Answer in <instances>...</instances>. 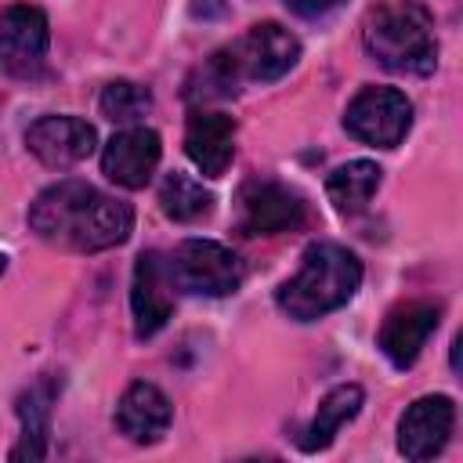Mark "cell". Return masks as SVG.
Instances as JSON below:
<instances>
[{
	"instance_id": "d6986e66",
	"label": "cell",
	"mask_w": 463,
	"mask_h": 463,
	"mask_svg": "<svg viewBox=\"0 0 463 463\" xmlns=\"http://www.w3.org/2000/svg\"><path fill=\"white\" fill-rule=\"evenodd\" d=\"M159 206H163V213L170 221L188 224V221H199V217H206L213 210V195L195 177L174 170V174H166V181L159 188Z\"/></svg>"
},
{
	"instance_id": "5b68a950",
	"label": "cell",
	"mask_w": 463,
	"mask_h": 463,
	"mask_svg": "<svg viewBox=\"0 0 463 463\" xmlns=\"http://www.w3.org/2000/svg\"><path fill=\"white\" fill-rule=\"evenodd\" d=\"M166 264H170L174 286L184 293H195V297L235 293L242 286V275H246L242 260L213 239H184Z\"/></svg>"
},
{
	"instance_id": "8992f818",
	"label": "cell",
	"mask_w": 463,
	"mask_h": 463,
	"mask_svg": "<svg viewBox=\"0 0 463 463\" xmlns=\"http://www.w3.org/2000/svg\"><path fill=\"white\" fill-rule=\"evenodd\" d=\"M344 127L351 137L376 145V148H394L412 127V101L394 90V87H365L344 112Z\"/></svg>"
},
{
	"instance_id": "9c48e42d",
	"label": "cell",
	"mask_w": 463,
	"mask_h": 463,
	"mask_svg": "<svg viewBox=\"0 0 463 463\" xmlns=\"http://www.w3.org/2000/svg\"><path fill=\"white\" fill-rule=\"evenodd\" d=\"M130 311H134V333L137 336H156L166 318L174 315V279L170 264L163 253L145 250L134 264V282H130Z\"/></svg>"
},
{
	"instance_id": "5bb4252c",
	"label": "cell",
	"mask_w": 463,
	"mask_h": 463,
	"mask_svg": "<svg viewBox=\"0 0 463 463\" xmlns=\"http://www.w3.org/2000/svg\"><path fill=\"white\" fill-rule=\"evenodd\" d=\"M184 152L199 174L221 177L235 156V119L224 112H195L184 127Z\"/></svg>"
},
{
	"instance_id": "6da1fadb",
	"label": "cell",
	"mask_w": 463,
	"mask_h": 463,
	"mask_svg": "<svg viewBox=\"0 0 463 463\" xmlns=\"http://www.w3.org/2000/svg\"><path fill=\"white\" fill-rule=\"evenodd\" d=\"M29 228L61 250L98 253L127 242L134 228V210L87 181H58L43 188L29 206Z\"/></svg>"
},
{
	"instance_id": "ba28073f",
	"label": "cell",
	"mask_w": 463,
	"mask_h": 463,
	"mask_svg": "<svg viewBox=\"0 0 463 463\" xmlns=\"http://www.w3.org/2000/svg\"><path fill=\"white\" fill-rule=\"evenodd\" d=\"M47 14L40 7H7L0 18V65L18 80L36 76L47 58Z\"/></svg>"
},
{
	"instance_id": "30bf717a",
	"label": "cell",
	"mask_w": 463,
	"mask_h": 463,
	"mask_svg": "<svg viewBox=\"0 0 463 463\" xmlns=\"http://www.w3.org/2000/svg\"><path fill=\"white\" fill-rule=\"evenodd\" d=\"M25 145L43 166L61 170V166L83 163L94 152L98 134L87 119H76V116H40L25 130Z\"/></svg>"
},
{
	"instance_id": "4fadbf2b",
	"label": "cell",
	"mask_w": 463,
	"mask_h": 463,
	"mask_svg": "<svg viewBox=\"0 0 463 463\" xmlns=\"http://www.w3.org/2000/svg\"><path fill=\"white\" fill-rule=\"evenodd\" d=\"M438 318H441L438 304L412 300L405 307H394L387 315V322L380 326V336H376V344L387 354V362L394 369H409L420 358V351L430 340V333L438 329Z\"/></svg>"
},
{
	"instance_id": "7a4b0ae2",
	"label": "cell",
	"mask_w": 463,
	"mask_h": 463,
	"mask_svg": "<svg viewBox=\"0 0 463 463\" xmlns=\"http://www.w3.org/2000/svg\"><path fill=\"white\" fill-rule=\"evenodd\" d=\"M297 58L300 40L279 22H260L206 58V65L188 83V98H232L242 83H271L286 76Z\"/></svg>"
},
{
	"instance_id": "7c38bea8",
	"label": "cell",
	"mask_w": 463,
	"mask_h": 463,
	"mask_svg": "<svg viewBox=\"0 0 463 463\" xmlns=\"http://www.w3.org/2000/svg\"><path fill=\"white\" fill-rule=\"evenodd\" d=\"M159 156H163L159 134L148 130V127H130V130H119L105 145L101 170L119 188H145L152 181L156 166H159Z\"/></svg>"
},
{
	"instance_id": "ffe728a7",
	"label": "cell",
	"mask_w": 463,
	"mask_h": 463,
	"mask_svg": "<svg viewBox=\"0 0 463 463\" xmlns=\"http://www.w3.org/2000/svg\"><path fill=\"white\" fill-rule=\"evenodd\" d=\"M98 105H101V116L112 119V123H137L152 109V94L145 87L130 83V80H112L101 90Z\"/></svg>"
},
{
	"instance_id": "e0dca14e",
	"label": "cell",
	"mask_w": 463,
	"mask_h": 463,
	"mask_svg": "<svg viewBox=\"0 0 463 463\" xmlns=\"http://www.w3.org/2000/svg\"><path fill=\"white\" fill-rule=\"evenodd\" d=\"M362 398H365V394H362L358 383H340V387H333V391L318 402V412H315V420L307 423V430L300 434V449H304V452L326 449V445L336 438V430H340L347 420L358 416Z\"/></svg>"
},
{
	"instance_id": "8fae6325",
	"label": "cell",
	"mask_w": 463,
	"mask_h": 463,
	"mask_svg": "<svg viewBox=\"0 0 463 463\" xmlns=\"http://www.w3.org/2000/svg\"><path fill=\"white\" fill-rule=\"evenodd\" d=\"M456 423V405L445 394L416 398L398 420V449L405 459H430L445 449Z\"/></svg>"
},
{
	"instance_id": "2e32d148",
	"label": "cell",
	"mask_w": 463,
	"mask_h": 463,
	"mask_svg": "<svg viewBox=\"0 0 463 463\" xmlns=\"http://www.w3.org/2000/svg\"><path fill=\"white\" fill-rule=\"evenodd\" d=\"M54 376H40L18 394V420H22V441L11 449V459H43L51 441V405H54Z\"/></svg>"
},
{
	"instance_id": "52a82bcc",
	"label": "cell",
	"mask_w": 463,
	"mask_h": 463,
	"mask_svg": "<svg viewBox=\"0 0 463 463\" xmlns=\"http://www.w3.org/2000/svg\"><path fill=\"white\" fill-rule=\"evenodd\" d=\"M304 199L271 177H253L239 192V232L257 239V235H282L304 224Z\"/></svg>"
},
{
	"instance_id": "9a60e30c",
	"label": "cell",
	"mask_w": 463,
	"mask_h": 463,
	"mask_svg": "<svg viewBox=\"0 0 463 463\" xmlns=\"http://www.w3.org/2000/svg\"><path fill=\"white\" fill-rule=\"evenodd\" d=\"M170 420H174V409L156 383H130L116 405V427L137 445L159 441Z\"/></svg>"
},
{
	"instance_id": "277c9868",
	"label": "cell",
	"mask_w": 463,
	"mask_h": 463,
	"mask_svg": "<svg viewBox=\"0 0 463 463\" xmlns=\"http://www.w3.org/2000/svg\"><path fill=\"white\" fill-rule=\"evenodd\" d=\"M365 51L394 72H430L438 61L434 18L420 0H394L369 14Z\"/></svg>"
},
{
	"instance_id": "7402d4cb",
	"label": "cell",
	"mask_w": 463,
	"mask_h": 463,
	"mask_svg": "<svg viewBox=\"0 0 463 463\" xmlns=\"http://www.w3.org/2000/svg\"><path fill=\"white\" fill-rule=\"evenodd\" d=\"M7 271V253H0V275Z\"/></svg>"
},
{
	"instance_id": "3957f363",
	"label": "cell",
	"mask_w": 463,
	"mask_h": 463,
	"mask_svg": "<svg viewBox=\"0 0 463 463\" xmlns=\"http://www.w3.org/2000/svg\"><path fill=\"white\" fill-rule=\"evenodd\" d=\"M362 286V260L336 242H311L300 257L293 279H286L275 293L279 307L297 322H315L336 307H344Z\"/></svg>"
},
{
	"instance_id": "ac0fdd59",
	"label": "cell",
	"mask_w": 463,
	"mask_h": 463,
	"mask_svg": "<svg viewBox=\"0 0 463 463\" xmlns=\"http://www.w3.org/2000/svg\"><path fill=\"white\" fill-rule=\"evenodd\" d=\"M380 166L376 163H369V159H354V163H344V166H336L333 174H329V181H326V195H329V203L340 210V213H362L365 206H369V199H373V192L380 188Z\"/></svg>"
},
{
	"instance_id": "44dd1931",
	"label": "cell",
	"mask_w": 463,
	"mask_h": 463,
	"mask_svg": "<svg viewBox=\"0 0 463 463\" xmlns=\"http://www.w3.org/2000/svg\"><path fill=\"white\" fill-rule=\"evenodd\" d=\"M293 14H300V18H322V14H329V11H336L344 0H282Z\"/></svg>"
}]
</instances>
